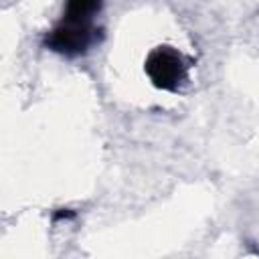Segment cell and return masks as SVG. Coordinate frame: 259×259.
<instances>
[{
	"instance_id": "obj_1",
	"label": "cell",
	"mask_w": 259,
	"mask_h": 259,
	"mask_svg": "<svg viewBox=\"0 0 259 259\" xmlns=\"http://www.w3.org/2000/svg\"><path fill=\"white\" fill-rule=\"evenodd\" d=\"M188 67L190 61L170 45H160L152 49L144 63V71L152 85L156 89L172 93H176L188 81Z\"/></svg>"
},
{
	"instance_id": "obj_2",
	"label": "cell",
	"mask_w": 259,
	"mask_h": 259,
	"mask_svg": "<svg viewBox=\"0 0 259 259\" xmlns=\"http://www.w3.org/2000/svg\"><path fill=\"white\" fill-rule=\"evenodd\" d=\"M95 40L97 28L93 26V22L61 18V22L51 32H47L45 47L65 57H79L85 55Z\"/></svg>"
},
{
	"instance_id": "obj_3",
	"label": "cell",
	"mask_w": 259,
	"mask_h": 259,
	"mask_svg": "<svg viewBox=\"0 0 259 259\" xmlns=\"http://www.w3.org/2000/svg\"><path fill=\"white\" fill-rule=\"evenodd\" d=\"M103 0H65L63 18L93 22V16L101 10Z\"/></svg>"
},
{
	"instance_id": "obj_4",
	"label": "cell",
	"mask_w": 259,
	"mask_h": 259,
	"mask_svg": "<svg viewBox=\"0 0 259 259\" xmlns=\"http://www.w3.org/2000/svg\"><path fill=\"white\" fill-rule=\"evenodd\" d=\"M73 217H75V212H73L71 208H59V212L53 214L55 221H61V219H73Z\"/></svg>"
}]
</instances>
